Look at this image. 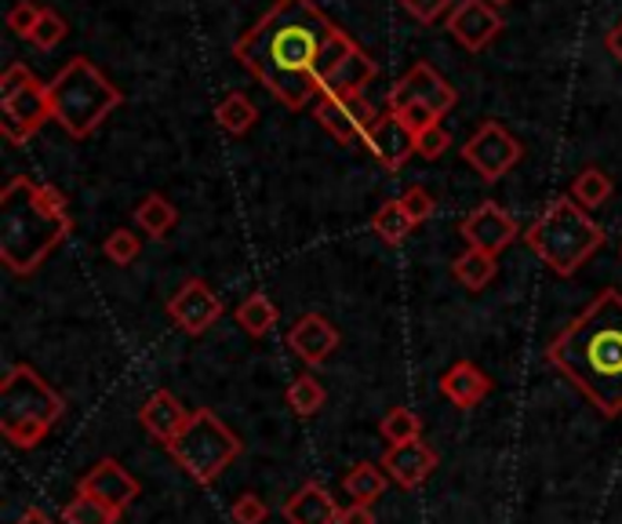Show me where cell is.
I'll list each match as a JSON object with an SVG mask.
<instances>
[{
	"label": "cell",
	"mask_w": 622,
	"mask_h": 524,
	"mask_svg": "<svg viewBox=\"0 0 622 524\" xmlns=\"http://www.w3.org/2000/svg\"><path fill=\"white\" fill-rule=\"evenodd\" d=\"M168 318L175 321L182 332L204 335L208 328L222 318V299L211 292L201 278H190L175 295L168 299Z\"/></svg>",
	"instance_id": "12"
},
{
	"label": "cell",
	"mask_w": 622,
	"mask_h": 524,
	"mask_svg": "<svg viewBox=\"0 0 622 524\" xmlns=\"http://www.w3.org/2000/svg\"><path fill=\"white\" fill-rule=\"evenodd\" d=\"M521 157H524V147L495 121H484L478 131H473V139L466 142V147H462V161H466L484 182L502 179Z\"/></svg>",
	"instance_id": "8"
},
{
	"label": "cell",
	"mask_w": 622,
	"mask_h": 524,
	"mask_svg": "<svg viewBox=\"0 0 622 524\" xmlns=\"http://www.w3.org/2000/svg\"><path fill=\"white\" fill-rule=\"evenodd\" d=\"M412 226H415V222L408 219V212H404L401 201H387V204L379 208V215L372 219V230H375L387 244H401V241L408 238V233H412Z\"/></svg>",
	"instance_id": "31"
},
{
	"label": "cell",
	"mask_w": 622,
	"mask_h": 524,
	"mask_svg": "<svg viewBox=\"0 0 622 524\" xmlns=\"http://www.w3.org/2000/svg\"><path fill=\"white\" fill-rule=\"evenodd\" d=\"M73 219L56 187H37L26 175L0 193V259L11 273H33L70 233Z\"/></svg>",
	"instance_id": "3"
},
{
	"label": "cell",
	"mask_w": 622,
	"mask_h": 524,
	"mask_svg": "<svg viewBox=\"0 0 622 524\" xmlns=\"http://www.w3.org/2000/svg\"><path fill=\"white\" fill-rule=\"evenodd\" d=\"M339 524H375V514H372V506H364V503H350V506L339 514Z\"/></svg>",
	"instance_id": "42"
},
{
	"label": "cell",
	"mask_w": 622,
	"mask_h": 524,
	"mask_svg": "<svg viewBox=\"0 0 622 524\" xmlns=\"http://www.w3.org/2000/svg\"><path fill=\"white\" fill-rule=\"evenodd\" d=\"M281 514L288 517V524H339L342 510L335 506L332 495H328V488L310 481L281 506Z\"/></svg>",
	"instance_id": "21"
},
{
	"label": "cell",
	"mask_w": 622,
	"mask_h": 524,
	"mask_svg": "<svg viewBox=\"0 0 622 524\" xmlns=\"http://www.w3.org/2000/svg\"><path fill=\"white\" fill-rule=\"evenodd\" d=\"M190 415L193 412L182 409V401L175 397V393H171V390H157L153 397L139 409V423L146 426V434H150L153 441L171 444V441L182 434V430H187Z\"/></svg>",
	"instance_id": "17"
},
{
	"label": "cell",
	"mask_w": 622,
	"mask_h": 524,
	"mask_svg": "<svg viewBox=\"0 0 622 524\" xmlns=\"http://www.w3.org/2000/svg\"><path fill=\"white\" fill-rule=\"evenodd\" d=\"M30 81H37V77L26 70L22 62H16V66H8L4 70V77H0V99H8V95H16V91H22Z\"/></svg>",
	"instance_id": "41"
},
{
	"label": "cell",
	"mask_w": 622,
	"mask_h": 524,
	"mask_svg": "<svg viewBox=\"0 0 622 524\" xmlns=\"http://www.w3.org/2000/svg\"><path fill=\"white\" fill-rule=\"evenodd\" d=\"M488 4H492V8H499V4H510V0H488Z\"/></svg>",
	"instance_id": "45"
},
{
	"label": "cell",
	"mask_w": 622,
	"mask_h": 524,
	"mask_svg": "<svg viewBox=\"0 0 622 524\" xmlns=\"http://www.w3.org/2000/svg\"><path fill=\"white\" fill-rule=\"evenodd\" d=\"M401 4L419 22H437L441 16H452V0H401Z\"/></svg>",
	"instance_id": "39"
},
{
	"label": "cell",
	"mask_w": 622,
	"mask_h": 524,
	"mask_svg": "<svg viewBox=\"0 0 622 524\" xmlns=\"http://www.w3.org/2000/svg\"><path fill=\"white\" fill-rule=\"evenodd\" d=\"M462 241L470 248H478V252L499 255L502 248H510L518 241V222H513L506 208H499L495 201H484L462 219Z\"/></svg>",
	"instance_id": "13"
},
{
	"label": "cell",
	"mask_w": 622,
	"mask_h": 524,
	"mask_svg": "<svg viewBox=\"0 0 622 524\" xmlns=\"http://www.w3.org/2000/svg\"><path fill=\"white\" fill-rule=\"evenodd\" d=\"M30 41L41 48V51H51V48H59L66 41V19L59 16V11H51L44 8L41 11V22H37V30L30 33Z\"/></svg>",
	"instance_id": "33"
},
{
	"label": "cell",
	"mask_w": 622,
	"mask_h": 524,
	"mask_svg": "<svg viewBox=\"0 0 622 524\" xmlns=\"http://www.w3.org/2000/svg\"><path fill=\"white\" fill-rule=\"evenodd\" d=\"M284 401H288V409L295 412V415H317L324 409V401H328V393H324V386L317 383L313 375H299L295 383L288 386V393H284Z\"/></svg>",
	"instance_id": "30"
},
{
	"label": "cell",
	"mask_w": 622,
	"mask_h": 524,
	"mask_svg": "<svg viewBox=\"0 0 622 524\" xmlns=\"http://www.w3.org/2000/svg\"><path fill=\"white\" fill-rule=\"evenodd\" d=\"M382 470L401 484V488H419L433 470H437V452L427 441H412V444H397L387 455H382Z\"/></svg>",
	"instance_id": "18"
},
{
	"label": "cell",
	"mask_w": 622,
	"mask_h": 524,
	"mask_svg": "<svg viewBox=\"0 0 622 524\" xmlns=\"http://www.w3.org/2000/svg\"><path fill=\"white\" fill-rule=\"evenodd\" d=\"M524 241L558 278H572L604 244V233L572 196H553V204L542 208V215L528 226Z\"/></svg>",
	"instance_id": "4"
},
{
	"label": "cell",
	"mask_w": 622,
	"mask_h": 524,
	"mask_svg": "<svg viewBox=\"0 0 622 524\" xmlns=\"http://www.w3.org/2000/svg\"><path fill=\"white\" fill-rule=\"evenodd\" d=\"M117 517H121V510L106 506L102 500L84 495V492H77L73 500L62 506V524H117Z\"/></svg>",
	"instance_id": "27"
},
{
	"label": "cell",
	"mask_w": 622,
	"mask_h": 524,
	"mask_svg": "<svg viewBox=\"0 0 622 524\" xmlns=\"http://www.w3.org/2000/svg\"><path fill=\"white\" fill-rule=\"evenodd\" d=\"M66 401L37 375L30 364H11L0 383V434L16 449H33L59 423Z\"/></svg>",
	"instance_id": "6"
},
{
	"label": "cell",
	"mask_w": 622,
	"mask_h": 524,
	"mask_svg": "<svg viewBox=\"0 0 622 524\" xmlns=\"http://www.w3.org/2000/svg\"><path fill=\"white\" fill-rule=\"evenodd\" d=\"M48 99H51V121H59L73 139H88L124 102L121 91L106 81L84 56L70 59L51 77Z\"/></svg>",
	"instance_id": "5"
},
{
	"label": "cell",
	"mask_w": 622,
	"mask_h": 524,
	"mask_svg": "<svg viewBox=\"0 0 622 524\" xmlns=\"http://www.w3.org/2000/svg\"><path fill=\"white\" fill-rule=\"evenodd\" d=\"M342 488L353 503H364L372 506L379 495H387V474L375 466V463H357L347 477H342Z\"/></svg>",
	"instance_id": "25"
},
{
	"label": "cell",
	"mask_w": 622,
	"mask_h": 524,
	"mask_svg": "<svg viewBox=\"0 0 622 524\" xmlns=\"http://www.w3.org/2000/svg\"><path fill=\"white\" fill-rule=\"evenodd\" d=\"M452 278L466 288V292H481L495 281V255L478 252V248H466L455 262H452Z\"/></svg>",
	"instance_id": "23"
},
{
	"label": "cell",
	"mask_w": 622,
	"mask_h": 524,
	"mask_svg": "<svg viewBox=\"0 0 622 524\" xmlns=\"http://www.w3.org/2000/svg\"><path fill=\"white\" fill-rule=\"evenodd\" d=\"M382 437L390 441V449H397V444H412L419 441L422 434V419L412 412V409H393L387 419H382Z\"/></svg>",
	"instance_id": "32"
},
{
	"label": "cell",
	"mask_w": 622,
	"mask_h": 524,
	"mask_svg": "<svg viewBox=\"0 0 622 524\" xmlns=\"http://www.w3.org/2000/svg\"><path fill=\"white\" fill-rule=\"evenodd\" d=\"M441 393L455 409H473V404H481L488 393H492V379H488L478 364L459 361L441 375Z\"/></svg>",
	"instance_id": "22"
},
{
	"label": "cell",
	"mask_w": 622,
	"mask_h": 524,
	"mask_svg": "<svg viewBox=\"0 0 622 524\" xmlns=\"http://www.w3.org/2000/svg\"><path fill=\"white\" fill-rule=\"evenodd\" d=\"M168 452L197 484H211L241 455V437L230 426H222V419L215 412L201 409L190 415L187 430L168 444Z\"/></svg>",
	"instance_id": "7"
},
{
	"label": "cell",
	"mask_w": 622,
	"mask_h": 524,
	"mask_svg": "<svg viewBox=\"0 0 622 524\" xmlns=\"http://www.w3.org/2000/svg\"><path fill=\"white\" fill-rule=\"evenodd\" d=\"M401 204H404V212H408V219H412L415 222V226H419V222H427L430 215H433V196L427 193V190H422V187H408L404 193H401Z\"/></svg>",
	"instance_id": "38"
},
{
	"label": "cell",
	"mask_w": 622,
	"mask_h": 524,
	"mask_svg": "<svg viewBox=\"0 0 622 524\" xmlns=\"http://www.w3.org/2000/svg\"><path fill=\"white\" fill-rule=\"evenodd\" d=\"M233 524H267V517H270V506L259 500L255 492H244L241 500L233 503Z\"/></svg>",
	"instance_id": "36"
},
{
	"label": "cell",
	"mask_w": 622,
	"mask_h": 524,
	"mask_svg": "<svg viewBox=\"0 0 622 524\" xmlns=\"http://www.w3.org/2000/svg\"><path fill=\"white\" fill-rule=\"evenodd\" d=\"M41 11L44 8H37L33 0H19V4H11L8 11V30L16 37H30L37 30V22H41Z\"/></svg>",
	"instance_id": "35"
},
{
	"label": "cell",
	"mask_w": 622,
	"mask_h": 524,
	"mask_svg": "<svg viewBox=\"0 0 622 524\" xmlns=\"http://www.w3.org/2000/svg\"><path fill=\"white\" fill-rule=\"evenodd\" d=\"M77 492H84V495H96V500H102L106 506H113V510H124L136 503V495H139V481L128 474V470L117 463V458H99L96 466L88 470V474L77 481Z\"/></svg>",
	"instance_id": "15"
},
{
	"label": "cell",
	"mask_w": 622,
	"mask_h": 524,
	"mask_svg": "<svg viewBox=\"0 0 622 524\" xmlns=\"http://www.w3.org/2000/svg\"><path fill=\"white\" fill-rule=\"evenodd\" d=\"M575 204H582L590 212V208H601L608 196H612V175H604L601 168H582V172L572 179V190H568Z\"/></svg>",
	"instance_id": "26"
},
{
	"label": "cell",
	"mask_w": 622,
	"mask_h": 524,
	"mask_svg": "<svg viewBox=\"0 0 622 524\" xmlns=\"http://www.w3.org/2000/svg\"><path fill=\"white\" fill-rule=\"evenodd\" d=\"M102 252L110 262H117V266H128V262H136L139 255V238L131 230H113L110 238L102 241Z\"/></svg>",
	"instance_id": "34"
},
{
	"label": "cell",
	"mask_w": 622,
	"mask_h": 524,
	"mask_svg": "<svg viewBox=\"0 0 622 524\" xmlns=\"http://www.w3.org/2000/svg\"><path fill=\"white\" fill-rule=\"evenodd\" d=\"M237 321H241V328L248 335H267V332H273V324H277V306L262 292H255V295H248L241 306H237Z\"/></svg>",
	"instance_id": "29"
},
{
	"label": "cell",
	"mask_w": 622,
	"mask_h": 524,
	"mask_svg": "<svg viewBox=\"0 0 622 524\" xmlns=\"http://www.w3.org/2000/svg\"><path fill=\"white\" fill-rule=\"evenodd\" d=\"M448 147H452V135H448L441 124H433V128L419 131V135H415V153L427 157V161H437V157H441Z\"/></svg>",
	"instance_id": "37"
},
{
	"label": "cell",
	"mask_w": 622,
	"mask_h": 524,
	"mask_svg": "<svg viewBox=\"0 0 622 524\" xmlns=\"http://www.w3.org/2000/svg\"><path fill=\"white\" fill-rule=\"evenodd\" d=\"M408 102H422V107H430V110H437L444 117L455 107V88L448 84L433 66L415 62L390 91V110H401V107H408Z\"/></svg>",
	"instance_id": "11"
},
{
	"label": "cell",
	"mask_w": 622,
	"mask_h": 524,
	"mask_svg": "<svg viewBox=\"0 0 622 524\" xmlns=\"http://www.w3.org/2000/svg\"><path fill=\"white\" fill-rule=\"evenodd\" d=\"M288 346L307 364H321L332 357V350L339 346V332L332 321L321 318V313H307V318H299L295 328L288 332Z\"/></svg>",
	"instance_id": "19"
},
{
	"label": "cell",
	"mask_w": 622,
	"mask_h": 524,
	"mask_svg": "<svg viewBox=\"0 0 622 524\" xmlns=\"http://www.w3.org/2000/svg\"><path fill=\"white\" fill-rule=\"evenodd\" d=\"M48 121H51V99H48V84L41 81H30L16 95L0 99V131H4L11 147H22Z\"/></svg>",
	"instance_id": "9"
},
{
	"label": "cell",
	"mask_w": 622,
	"mask_h": 524,
	"mask_svg": "<svg viewBox=\"0 0 622 524\" xmlns=\"http://www.w3.org/2000/svg\"><path fill=\"white\" fill-rule=\"evenodd\" d=\"M364 147L372 150V157L387 168V172H401V168L408 164V157L415 153V131L408 128L397 113H382L375 128L368 131Z\"/></svg>",
	"instance_id": "16"
},
{
	"label": "cell",
	"mask_w": 622,
	"mask_h": 524,
	"mask_svg": "<svg viewBox=\"0 0 622 524\" xmlns=\"http://www.w3.org/2000/svg\"><path fill=\"white\" fill-rule=\"evenodd\" d=\"M375 73L379 66L361 48H353L328 70V77L321 81V95H364V88L372 84Z\"/></svg>",
	"instance_id": "20"
},
{
	"label": "cell",
	"mask_w": 622,
	"mask_h": 524,
	"mask_svg": "<svg viewBox=\"0 0 622 524\" xmlns=\"http://www.w3.org/2000/svg\"><path fill=\"white\" fill-rule=\"evenodd\" d=\"M502 30V16L488 4V0H459L448 16V33L466 48V51H481L495 41V33Z\"/></svg>",
	"instance_id": "14"
},
{
	"label": "cell",
	"mask_w": 622,
	"mask_h": 524,
	"mask_svg": "<svg viewBox=\"0 0 622 524\" xmlns=\"http://www.w3.org/2000/svg\"><path fill=\"white\" fill-rule=\"evenodd\" d=\"M313 117H317V124L328 128L339 142H347V147L364 142L368 131L379 121V113L368 107L364 95H321Z\"/></svg>",
	"instance_id": "10"
},
{
	"label": "cell",
	"mask_w": 622,
	"mask_h": 524,
	"mask_svg": "<svg viewBox=\"0 0 622 524\" xmlns=\"http://www.w3.org/2000/svg\"><path fill=\"white\" fill-rule=\"evenodd\" d=\"M604 44H608V51H612V59H619V62H622V19L612 26V33L604 37Z\"/></svg>",
	"instance_id": "43"
},
{
	"label": "cell",
	"mask_w": 622,
	"mask_h": 524,
	"mask_svg": "<svg viewBox=\"0 0 622 524\" xmlns=\"http://www.w3.org/2000/svg\"><path fill=\"white\" fill-rule=\"evenodd\" d=\"M550 364L601 415L622 412V292H601L546 350Z\"/></svg>",
	"instance_id": "2"
},
{
	"label": "cell",
	"mask_w": 622,
	"mask_h": 524,
	"mask_svg": "<svg viewBox=\"0 0 622 524\" xmlns=\"http://www.w3.org/2000/svg\"><path fill=\"white\" fill-rule=\"evenodd\" d=\"M136 222L146 233H150V238H168V233L175 230L179 212H175V204H171L168 196L146 193L139 201V208H136Z\"/></svg>",
	"instance_id": "24"
},
{
	"label": "cell",
	"mask_w": 622,
	"mask_h": 524,
	"mask_svg": "<svg viewBox=\"0 0 622 524\" xmlns=\"http://www.w3.org/2000/svg\"><path fill=\"white\" fill-rule=\"evenodd\" d=\"M255 117L259 110L251 107V99L241 95V91H233V95H227L219 102V110H215V121L222 131H230V135H244V131L255 124Z\"/></svg>",
	"instance_id": "28"
},
{
	"label": "cell",
	"mask_w": 622,
	"mask_h": 524,
	"mask_svg": "<svg viewBox=\"0 0 622 524\" xmlns=\"http://www.w3.org/2000/svg\"><path fill=\"white\" fill-rule=\"evenodd\" d=\"M390 113H397L401 117V121L408 124L419 135V131H427V128H433L437 121H441V113L437 110H430V107H422V102H408V107H401V110H390Z\"/></svg>",
	"instance_id": "40"
},
{
	"label": "cell",
	"mask_w": 622,
	"mask_h": 524,
	"mask_svg": "<svg viewBox=\"0 0 622 524\" xmlns=\"http://www.w3.org/2000/svg\"><path fill=\"white\" fill-rule=\"evenodd\" d=\"M16 524H56V521H51V517L44 514V510L30 506V510H26V514H22V517H19Z\"/></svg>",
	"instance_id": "44"
},
{
	"label": "cell",
	"mask_w": 622,
	"mask_h": 524,
	"mask_svg": "<svg viewBox=\"0 0 622 524\" xmlns=\"http://www.w3.org/2000/svg\"><path fill=\"white\" fill-rule=\"evenodd\" d=\"M353 48L313 0H277L233 44V59H241L284 107L302 110L321 95L328 70Z\"/></svg>",
	"instance_id": "1"
}]
</instances>
